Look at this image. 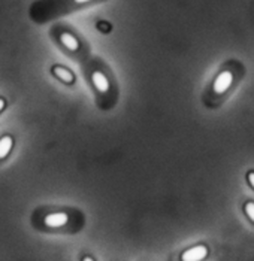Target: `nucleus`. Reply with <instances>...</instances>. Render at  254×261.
<instances>
[{
    "label": "nucleus",
    "instance_id": "f257e3e1",
    "mask_svg": "<svg viewBox=\"0 0 254 261\" xmlns=\"http://www.w3.org/2000/svg\"><path fill=\"white\" fill-rule=\"evenodd\" d=\"M99 0H34L28 6V18L40 26L78 8L88 6Z\"/></svg>",
    "mask_w": 254,
    "mask_h": 261
},
{
    "label": "nucleus",
    "instance_id": "f03ea898",
    "mask_svg": "<svg viewBox=\"0 0 254 261\" xmlns=\"http://www.w3.org/2000/svg\"><path fill=\"white\" fill-rule=\"evenodd\" d=\"M30 222L34 230L52 233V232H63L69 228L72 222V215L63 209H51V208H38L32 216Z\"/></svg>",
    "mask_w": 254,
    "mask_h": 261
},
{
    "label": "nucleus",
    "instance_id": "7ed1b4c3",
    "mask_svg": "<svg viewBox=\"0 0 254 261\" xmlns=\"http://www.w3.org/2000/svg\"><path fill=\"white\" fill-rule=\"evenodd\" d=\"M51 34L63 50H66L72 54H75L81 50V40L72 30L58 26V27H54L51 30Z\"/></svg>",
    "mask_w": 254,
    "mask_h": 261
},
{
    "label": "nucleus",
    "instance_id": "20e7f679",
    "mask_svg": "<svg viewBox=\"0 0 254 261\" xmlns=\"http://www.w3.org/2000/svg\"><path fill=\"white\" fill-rule=\"evenodd\" d=\"M15 146V138L10 133H3L0 136V163L6 162Z\"/></svg>",
    "mask_w": 254,
    "mask_h": 261
},
{
    "label": "nucleus",
    "instance_id": "39448f33",
    "mask_svg": "<svg viewBox=\"0 0 254 261\" xmlns=\"http://www.w3.org/2000/svg\"><path fill=\"white\" fill-rule=\"evenodd\" d=\"M232 81H234V75H232V72H229V70H224V72H222L217 78H216V81H214V92L216 94H223V92H226L229 87L232 86Z\"/></svg>",
    "mask_w": 254,
    "mask_h": 261
},
{
    "label": "nucleus",
    "instance_id": "423d86ee",
    "mask_svg": "<svg viewBox=\"0 0 254 261\" xmlns=\"http://www.w3.org/2000/svg\"><path fill=\"white\" fill-rule=\"evenodd\" d=\"M51 74H52L54 78H57L58 81H62L66 86H72L75 82V75L72 74L70 69H68L64 66H60V64L52 66L51 68Z\"/></svg>",
    "mask_w": 254,
    "mask_h": 261
},
{
    "label": "nucleus",
    "instance_id": "0eeeda50",
    "mask_svg": "<svg viewBox=\"0 0 254 261\" xmlns=\"http://www.w3.org/2000/svg\"><path fill=\"white\" fill-rule=\"evenodd\" d=\"M208 254V250L206 246L204 245H198L194 248H190L188 251H186L182 254V260L184 261H200L204 260Z\"/></svg>",
    "mask_w": 254,
    "mask_h": 261
},
{
    "label": "nucleus",
    "instance_id": "6e6552de",
    "mask_svg": "<svg viewBox=\"0 0 254 261\" xmlns=\"http://www.w3.org/2000/svg\"><path fill=\"white\" fill-rule=\"evenodd\" d=\"M92 82H93L94 88H96L99 92H102V94H105V92L110 90L108 78H106L102 72H99V70H94V72L92 74Z\"/></svg>",
    "mask_w": 254,
    "mask_h": 261
},
{
    "label": "nucleus",
    "instance_id": "1a4fd4ad",
    "mask_svg": "<svg viewBox=\"0 0 254 261\" xmlns=\"http://www.w3.org/2000/svg\"><path fill=\"white\" fill-rule=\"evenodd\" d=\"M246 214H247V216L252 220L254 222V203L253 202H248L247 204H246Z\"/></svg>",
    "mask_w": 254,
    "mask_h": 261
},
{
    "label": "nucleus",
    "instance_id": "9d476101",
    "mask_svg": "<svg viewBox=\"0 0 254 261\" xmlns=\"http://www.w3.org/2000/svg\"><path fill=\"white\" fill-rule=\"evenodd\" d=\"M6 106H8V98L4 96H0V115L4 112Z\"/></svg>",
    "mask_w": 254,
    "mask_h": 261
},
{
    "label": "nucleus",
    "instance_id": "9b49d317",
    "mask_svg": "<svg viewBox=\"0 0 254 261\" xmlns=\"http://www.w3.org/2000/svg\"><path fill=\"white\" fill-rule=\"evenodd\" d=\"M99 28H100V30H104V32H108L111 27H108V24H106V22H100V24H99Z\"/></svg>",
    "mask_w": 254,
    "mask_h": 261
},
{
    "label": "nucleus",
    "instance_id": "f8f14e48",
    "mask_svg": "<svg viewBox=\"0 0 254 261\" xmlns=\"http://www.w3.org/2000/svg\"><path fill=\"white\" fill-rule=\"evenodd\" d=\"M248 182H250V185L254 188V172L248 174Z\"/></svg>",
    "mask_w": 254,
    "mask_h": 261
},
{
    "label": "nucleus",
    "instance_id": "ddd939ff",
    "mask_svg": "<svg viewBox=\"0 0 254 261\" xmlns=\"http://www.w3.org/2000/svg\"><path fill=\"white\" fill-rule=\"evenodd\" d=\"M84 260H86V261H92V260H93V258H92V257H84Z\"/></svg>",
    "mask_w": 254,
    "mask_h": 261
}]
</instances>
